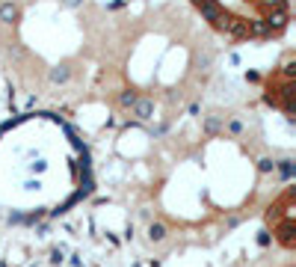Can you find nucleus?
<instances>
[{
	"label": "nucleus",
	"mask_w": 296,
	"mask_h": 267,
	"mask_svg": "<svg viewBox=\"0 0 296 267\" xmlns=\"http://www.w3.org/2000/svg\"><path fill=\"white\" fill-rule=\"evenodd\" d=\"M293 71H296L293 53H287V60L279 69H273V74L267 77V89H264L267 104L281 110L287 119H293Z\"/></svg>",
	"instance_id": "obj_1"
},
{
	"label": "nucleus",
	"mask_w": 296,
	"mask_h": 267,
	"mask_svg": "<svg viewBox=\"0 0 296 267\" xmlns=\"http://www.w3.org/2000/svg\"><path fill=\"white\" fill-rule=\"evenodd\" d=\"M267 226L273 229L276 241L284 249H293V187H287L284 193L270 205L267 211Z\"/></svg>",
	"instance_id": "obj_2"
},
{
	"label": "nucleus",
	"mask_w": 296,
	"mask_h": 267,
	"mask_svg": "<svg viewBox=\"0 0 296 267\" xmlns=\"http://www.w3.org/2000/svg\"><path fill=\"white\" fill-rule=\"evenodd\" d=\"M15 15H18V9L12 3H3V6H0V18H3V21H15Z\"/></svg>",
	"instance_id": "obj_3"
},
{
	"label": "nucleus",
	"mask_w": 296,
	"mask_h": 267,
	"mask_svg": "<svg viewBox=\"0 0 296 267\" xmlns=\"http://www.w3.org/2000/svg\"><path fill=\"white\" fill-rule=\"evenodd\" d=\"M151 238H163V226H151Z\"/></svg>",
	"instance_id": "obj_4"
}]
</instances>
